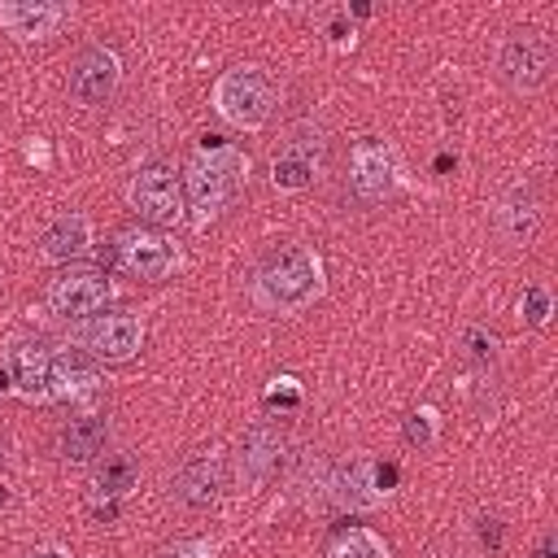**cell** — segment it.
<instances>
[{"mask_svg":"<svg viewBox=\"0 0 558 558\" xmlns=\"http://www.w3.org/2000/svg\"><path fill=\"white\" fill-rule=\"evenodd\" d=\"M323 288H327L323 257L310 244H279L257 262L248 301L262 314H301L323 296Z\"/></svg>","mask_w":558,"mask_h":558,"instance_id":"6da1fadb","label":"cell"},{"mask_svg":"<svg viewBox=\"0 0 558 558\" xmlns=\"http://www.w3.org/2000/svg\"><path fill=\"white\" fill-rule=\"evenodd\" d=\"M26 558H70V554H65L61 545H35V549H31Z\"/></svg>","mask_w":558,"mask_h":558,"instance_id":"83f0119b","label":"cell"},{"mask_svg":"<svg viewBox=\"0 0 558 558\" xmlns=\"http://www.w3.org/2000/svg\"><path fill=\"white\" fill-rule=\"evenodd\" d=\"M218 554V541H205V536H192V541H174L166 549H157L153 558H214Z\"/></svg>","mask_w":558,"mask_h":558,"instance_id":"484cf974","label":"cell"},{"mask_svg":"<svg viewBox=\"0 0 558 558\" xmlns=\"http://www.w3.org/2000/svg\"><path fill=\"white\" fill-rule=\"evenodd\" d=\"M144 336H148L144 318L122 310V314H100L96 323H87V327L78 331V344H83V353H87L92 362L118 366V362H131V357L144 349Z\"/></svg>","mask_w":558,"mask_h":558,"instance_id":"30bf717a","label":"cell"},{"mask_svg":"<svg viewBox=\"0 0 558 558\" xmlns=\"http://www.w3.org/2000/svg\"><path fill=\"white\" fill-rule=\"evenodd\" d=\"M532 558H554V536H545L541 545H536V554Z\"/></svg>","mask_w":558,"mask_h":558,"instance_id":"f1b7e54d","label":"cell"},{"mask_svg":"<svg viewBox=\"0 0 558 558\" xmlns=\"http://www.w3.org/2000/svg\"><path fill=\"white\" fill-rule=\"evenodd\" d=\"M126 205L140 214V222L144 227H174V222H183V214H187V201H183V179L174 174V166H166V161H148V166H140L135 174H131V183H126Z\"/></svg>","mask_w":558,"mask_h":558,"instance_id":"277c9868","label":"cell"},{"mask_svg":"<svg viewBox=\"0 0 558 558\" xmlns=\"http://www.w3.org/2000/svg\"><path fill=\"white\" fill-rule=\"evenodd\" d=\"M349 187L366 205H379L401 187V161H397L388 140L366 135L349 148Z\"/></svg>","mask_w":558,"mask_h":558,"instance_id":"9c48e42d","label":"cell"},{"mask_svg":"<svg viewBox=\"0 0 558 558\" xmlns=\"http://www.w3.org/2000/svg\"><path fill=\"white\" fill-rule=\"evenodd\" d=\"M100 388V371L87 353L78 349H65V353H52V388H48V401H83Z\"/></svg>","mask_w":558,"mask_h":558,"instance_id":"d6986e66","label":"cell"},{"mask_svg":"<svg viewBox=\"0 0 558 558\" xmlns=\"http://www.w3.org/2000/svg\"><path fill=\"white\" fill-rule=\"evenodd\" d=\"M497 74L514 87V92H541L549 78H554V44L549 35L523 26V31H510L497 48Z\"/></svg>","mask_w":558,"mask_h":558,"instance_id":"8992f818","label":"cell"},{"mask_svg":"<svg viewBox=\"0 0 558 558\" xmlns=\"http://www.w3.org/2000/svg\"><path fill=\"white\" fill-rule=\"evenodd\" d=\"M493 227L506 244H527L541 227V192L532 179H514L501 196H497V209H493Z\"/></svg>","mask_w":558,"mask_h":558,"instance_id":"2e32d148","label":"cell"},{"mask_svg":"<svg viewBox=\"0 0 558 558\" xmlns=\"http://www.w3.org/2000/svg\"><path fill=\"white\" fill-rule=\"evenodd\" d=\"M105 440H109V418H105V414H74V418L61 427V458L83 466V462L100 458Z\"/></svg>","mask_w":558,"mask_h":558,"instance_id":"ffe728a7","label":"cell"},{"mask_svg":"<svg viewBox=\"0 0 558 558\" xmlns=\"http://www.w3.org/2000/svg\"><path fill=\"white\" fill-rule=\"evenodd\" d=\"M113 262L131 275V279H144V283H161L170 279L179 266H183V248L157 231V227H126L113 235Z\"/></svg>","mask_w":558,"mask_h":558,"instance_id":"5b68a950","label":"cell"},{"mask_svg":"<svg viewBox=\"0 0 558 558\" xmlns=\"http://www.w3.org/2000/svg\"><path fill=\"white\" fill-rule=\"evenodd\" d=\"M109 301H113V283H109V275L96 270V266H70V270H61V275L48 283V292H44V310H48L52 318H65V323L92 318V314H100Z\"/></svg>","mask_w":558,"mask_h":558,"instance_id":"52a82bcc","label":"cell"},{"mask_svg":"<svg viewBox=\"0 0 558 558\" xmlns=\"http://www.w3.org/2000/svg\"><path fill=\"white\" fill-rule=\"evenodd\" d=\"M327 558H388V545L371 527H349L327 545Z\"/></svg>","mask_w":558,"mask_h":558,"instance_id":"7402d4cb","label":"cell"},{"mask_svg":"<svg viewBox=\"0 0 558 558\" xmlns=\"http://www.w3.org/2000/svg\"><path fill=\"white\" fill-rule=\"evenodd\" d=\"M214 113L235 131H262L275 113V83L262 65H231L209 87Z\"/></svg>","mask_w":558,"mask_h":558,"instance_id":"3957f363","label":"cell"},{"mask_svg":"<svg viewBox=\"0 0 558 558\" xmlns=\"http://www.w3.org/2000/svg\"><path fill=\"white\" fill-rule=\"evenodd\" d=\"M248 183V153L222 140H205L183 170V201H187V218L196 231H205L214 218H222L231 209V201L244 192Z\"/></svg>","mask_w":558,"mask_h":558,"instance_id":"7a4b0ae2","label":"cell"},{"mask_svg":"<svg viewBox=\"0 0 558 558\" xmlns=\"http://www.w3.org/2000/svg\"><path fill=\"white\" fill-rule=\"evenodd\" d=\"M70 17H74V4H52V0H0V31L13 35L17 44L52 39Z\"/></svg>","mask_w":558,"mask_h":558,"instance_id":"5bb4252c","label":"cell"},{"mask_svg":"<svg viewBox=\"0 0 558 558\" xmlns=\"http://www.w3.org/2000/svg\"><path fill=\"white\" fill-rule=\"evenodd\" d=\"M262 401H266L270 410H279V414L296 410V405H301V379H296V375H279V379H270L266 392H262Z\"/></svg>","mask_w":558,"mask_h":558,"instance_id":"d4e9b609","label":"cell"},{"mask_svg":"<svg viewBox=\"0 0 558 558\" xmlns=\"http://www.w3.org/2000/svg\"><path fill=\"white\" fill-rule=\"evenodd\" d=\"M122 87V57L105 44H92L74 57L70 65V96L83 105V109H100L113 100V92Z\"/></svg>","mask_w":558,"mask_h":558,"instance_id":"8fae6325","label":"cell"},{"mask_svg":"<svg viewBox=\"0 0 558 558\" xmlns=\"http://www.w3.org/2000/svg\"><path fill=\"white\" fill-rule=\"evenodd\" d=\"M222 480H227V466H222V449H201L192 453L174 480H170V497L183 501L187 510H205L222 497Z\"/></svg>","mask_w":558,"mask_h":558,"instance_id":"9a60e30c","label":"cell"},{"mask_svg":"<svg viewBox=\"0 0 558 558\" xmlns=\"http://www.w3.org/2000/svg\"><path fill=\"white\" fill-rule=\"evenodd\" d=\"M392 480H397V466H379L371 458H357L327 480V493L340 510H371L392 493Z\"/></svg>","mask_w":558,"mask_h":558,"instance_id":"4fadbf2b","label":"cell"},{"mask_svg":"<svg viewBox=\"0 0 558 558\" xmlns=\"http://www.w3.org/2000/svg\"><path fill=\"white\" fill-rule=\"evenodd\" d=\"M9 362V384L17 397L26 401H48V388H52V349L35 336H22L9 344L4 353Z\"/></svg>","mask_w":558,"mask_h":558,"instance_id":"e0dca14e","label":"cell"},{"mask_svg":"<svg viewBox=\"0 0 558 558\" xmlns=\"http://www.w3.org/2000/svg\"><path fill=\"white\" fill-rule=\"evenodd\" d=\"M323 148H327V140H323V131L314 122L292 126L288 140L270 157V183H275V192H305V187H314L318 166H323Z\"/></svg>","mask_w":558,"mask_h":558,"instance_id":"ba28073f","label":"cell"},{"mask_svg":"<svg viewBox=\"0 0 558 558\" xmlns=\"http://www.w3.org/2000/svg\"><path fill=\"white\" fill-rule=\"evenodd\" d=\"M466 353H471V362L488 366V362L497 357V336L484 331V327H471V331H466Z\"/></svg>","mask_w":558,"mask_h":558,"instance_id":"4316f807","label":"cell"},{"mask_svg":"<svg viewBox=\"0 0 558 558\" xmlns=\"http://www.w3.org/2000/svg\"><path fill=\"white\" fill-rule=\"evenodd\" d=\"M283 449H288V436H283V427H279V423L257 418V423H248V427H244V436H240V453H235V466H240V484H244V493L262 488V484L279 471Z\"/></svg>","mask_w":558,"mask_h":558,"instance_id":"7c38bea8","label":"cell"},{"mask_svg":"<svg viewBox=\"0 0 558 558\" xmlns=\"http://www.w3.org/2000/svg\"><path fill=\"white\" fill-rule=\"evenodd\" d=\"M87 248H92V218L83 209L57 214L39 235L44 262H78V257H87Z\"/></svg>","mask_w":558,"mask_h":558,"instance_id":"ac0fdd59","label":"cell"},{"mask_svg":"<svg viewBox=\"0 0 558 558\" xmlns=\"http://www.w3.org/2000/svg\"><path fill=\"white\" fill-rule=\"evenodd\" d=\"M140 480V462L122 449V453H105V462L92 471V497H105V501H118L135 488Z\"/></svg>","mask_w":558,"mask_h":558,"instance_id":"44dd1931","label":"cell"},{"mask_svg":"<svg viewBox=\"0 0 558 558\" xmlns=\"http://www.w3.org/2000/svg\"><path fill=\"white\" fill-rule=\"evenodd\" d=\"M436 432H440V414H436L432 405H418V410L405 414V423H401V436H405L410 449H427V445H436Z\"/></svg>","mask_w":558,"mask_h":558,"instance_id":"603a6c76","label":"cell"},{"mask_svg":"<svg viewBox=\"0 0 558 558\" xmlns=\"http://www.w3.org/2000/svg\"><path fill=\"white\" fill-rule=\"evenodd\" d=\"M549 314H554V296H549V288H545V283H527L523 296H519V318H523L527 327H545Z\"/></svg>","mask_w":558,"mask_h":558,"instance_id":"cb8c5ba5","label":"cell"}]
</instances>
